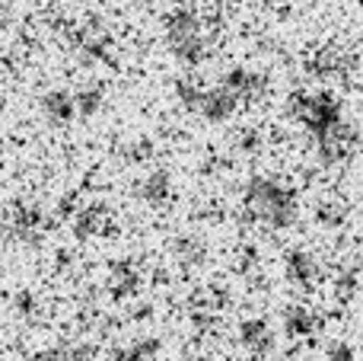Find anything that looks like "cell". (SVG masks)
Returning <instances> with one entry per match:
<instances>
[{
  "mask_svg": "<svg viewBox=\"0 0 363 361\" xmlns=\"http://www.w3.org/2000/svg\"><path fill=\"white\" fill-rule=\"evenodd\" d=\"M220 32H223L220 10L201 13L188 4H179L163 16V45L185 68H198L211 58Z\"/></svg>",
  "mask_w": 363,
  "mask_h": 361,
  "instance_id": "obj_1",
  "label": "cell"
},
{
  "mask_svg": "<svg viewBox=\"0 0 363 361\" xmlns=\"http://www.w3.org/2000/svg\"><path fill=\"white\" fill-rule=\"evenodd\" d=\"M242 215L258 227L281 234V230L294 227L296 215H300V202H296V192L284 179L252 176L242 185Z\"/></svg>",
  "mask_w": 363,
  "mask_h": 361,
  "instance_id": "obj_2",
  "label": "cell"
},
{
  "mask_svg": "<svg viewBox=\"0 0 363 361\" xmlns=\"http://www.w3.org/2000/svg\"><path fill=\"white\" fill-rule=\"evenodd\" d=\"M290 115L309 138H319V134L332 131L338 122H345L341 99L335 93H328V90H303V93H296L290 99Z\"/></svg>",
  "mask_w": 363,
  "mask_h": 361,
  "instance_id": "obj_3",
  "label": "cell"
},
{
  "mask_svg": "<svg viewBox=\"0 0 363 361\" xmlns=\"http://www.w3.org/2000/svg\"><path fill=\"white\" fill-rule=\"evenodd\" d=\"M0 230H4V237H6V240H13V243H35L38 237H42V230H45V211H42V205L29 202V198H23V202H13L10 208L4 211Z\"/></svg>",
  "mask_w": 363,
  "mask_h": 361,
  "instance_id": "obj_4",
  "label": "cell"
},
{
  "mask_svg": "<svg viewBox=\"0 0 363 361\" xmlns=\"http://www.w3.org/2000/svg\"><path fill=\"white\" fill-rule=\"evenodd\" d=\"M306 70L319 80H347L357 70V51L347 45H325L306 58Z\"/></svg>",
  "mask_w": 363,
  "mask_h": 361,
  "instance_id": "obj_5",
  "label": "cell"
},
{
  "mask_svg": "<svg viewBox=\"0 0 363 361\" xmlns=\"http://www.w3.org/2000/svg\"><path fill=\"white\" fill-rule=\"evenodd\" d=\"M239 109H242V102L236 99V93L223 80H217V83H204L194 112L204 122H211V125H226V122H233L239 115Z\"/></svg>",
  "mask_w": 363,
  "mask_h": 361,
  "instance_id": "obj_6",
  "label": "cell"
},
{
  "mask_svg": "<svg viewBox=\"0 0 363 361\" xmlns=\"http://www.w3.org/2000/svg\"><path fill=\"white\" fill-rule=\"evenodd\" d=\"M284 279H287L294 288H300V291H313V288L322 281L319 256H315L313 249H303V247L287 249V253H284Z\"/></svg>",
  "mask_w": 363,
  "mask_h": 361,
  "instance_id": "obj_7",
  "label": "cell"
},
{
  "mask_svg": "<svg viewBox=\"0 0 363 361\" xmlns=\"http://www.w3.org/2000/svg\"><path fill=\"white\" fill-rule=\"evenodd\" d=\"M220 80L226 83V87L236 93V99L245 106H255V102H262L264 96H268V77L262 74V70H252L245 68V64H239V68H230Z\"/></svg>",
  "mask_w": 363,
  "mask_h": 361,
  "instance_id": "obj_8",
  "label": "cell"
},
{
  "mask_svg": "<svg viewBox=\"0 0 363 361\" xmlns=\"http://www.w3.org/2000/svg\"><path fill=\"white\" fill-rule=\"evenodd\" d=\"M74 45L83 51V55L96 58V61H106L108 51H112V32L102 19L86 16L83 23L74 26Z\"/></svg>",
  "mask_w": 363,
  "mask_h": 361,
  "instance_id": "obj_9",
  "label": "cell"
},
{
  "mask_svg": "<svg viewBox=\"0 0 363 361\" xmlns=\"http://www.w3.org/2000/svg\"><path fill=\"white\" fill-rule=\"evenodd\" d=\"M74 211V234L80 240H96V237L112 234V208L102 202H86Z\"/></svg>",
  "mask_w": 363,
  "mask_h": 361,
  "instance_id": "obj_10",
  "label": "cell"
},
{
  "mask_svg": "<svg viewBox=\"0 0 363 361\" xmlns=\"http://www.w3.org/2000/svg\"><path fill=\"white\" fill-rule=\"evenodd\" d=\"M134 195H138V202L147 205V208H166V205L172 202V176H169V170H150L138 183Z\"/></svg>",
  "mask_w": 363,
  "mask_h": 361,
  "instance_id": "obj_11",
  "label": "cell"
},
{
  "mask_svg": "<svg viewBox=\"0 0 363 361\" xmlns=\"http://www.w3.org/2000/svg\"><path fill=\"white\" fill-rule=\"evenodd\" d=\"M70 93H74L77 119H93V115H99L102 109H106V102H108V87H106V80H96V77L83 80L80 87L70 90Z\"/></svg>",
  "mask_w": 363,
  "mask_h": 361,
  "instance_id": "obj_12",
  "label": "cell"
},
{
  "mask_svg": "<svg viewBox=\"0 0 363 361\" xmlns=\"http://www.w3.org/2000/svg\"><path fill=\"white\" fill-rule=\"evenodd\" d=\"M38 109H42L45 122L48 125H70V122L77 119V109H74V93L70 90H48V93H42V99H38Z\"/></svg>",
  "mask_w": 363,
  "mask_h": 361,
  "instance_id": "obj_13",
  "label": "cell"
},
{
  "mask_svg": "<svg viewBox=\"0 0 363 361\" xmlns=\"http://www.w3.org/2000/svg\"><path fill=\"white\" fill-rule=\"evenodd\" d=\"M239 343L249 352H255V355H264L271 349V343H274V330H271V323L264 317H245L239 323Z\"/></svg>",
  "mask_w": 363,
  "mask_h": 361,
  "instance_id": "obj_14",
  "label": "cell"
},
{
  "mask_svg": "<svg viewBox=\"0 0 363 361\" xmlns=\"http://www.w3.org/2000/svg\"><path fill=\"white\" fill-rule=\"evenodd\" d=\"M284 330H287V336H294V339H309V336H315V330H319V317H315L313 307L294 304L284 311Z\"/></svg>",
  "mask_w": 363,
  "mask_h": 361,
  "instance_id": "obj_15",
  "label": "cell"
},
{
  "mask_svg": "<svg viewBox=\"0 0 363 361\" xmlns=\"http://www.w3.org/2000/svg\"><path fill=\"white\" fill-rule=\"evenodd\" d=\"M172 253H176L179 266L194 269L207 259V240L201 234H179L176 243H172Z\"/></svg>",
  "mask_w": 363,
  "mask_h": 361,
  "instance_id": "obj_16",
  "label": "cell"
},
{
  "mask_svg": "<svg viewBox=\"0 0 363 361\" xmlns=\"http://www.w3.org/2000/svg\"><path fill=\"white\" fill-rule=\"evenodd\" d=\"M140 291V269L134 262H115L112 266V294L115 298H131Z\"/></svg>",
  "mask_w": 363,
  "mask_h": 361,
  "instance_id": "obj_17",
  "label": "cell"
},
{
  "mask_svg": "<svg viewBox=\"0 0 363 361\" xmlns=\"http://www.w3.org/2000/svg\"><path fill=\"white\" fill-rule=\"evenodd\" d=\"M201 90H204V83H201L198 77H179L172 93H176V102L182 109L194 112V106H198V99H201Z\"/></svg>",
  "mask_w": 363,
  "mask_h": 361,
  "instance_id": "obj_18",
  "label": "cell"
},
{
  "mask_svg": "<svg viewBox=\"0 0 363 361\" xmlns=\"http://www.w3.org/2000/svg\"><path fill=\"white\" fill-rule=\"evenodd\" d=\"M315 217H319V224H325L328 230H338V227H345V221H347V208L341 202H325L315 208Z\"/></svg>",
  "mask_w": 363,
  "mask_h": 361,
  "instance_id": "obj_19",
  "label": "cell"
},
{
  "mask_svg": "<svg viewBox=\"0 0 363 361\" xmlns=\"http://www.w3.org/2000/svg\"><path fill=\"white\" fill-rule=\"evenodd\" d=\"M125 160L128 163H144V160H150L153 157V141H147V138H138V141H128L125 144Z\"/></svg>",
  "mask_w": 363,
  "mask_h": 361,
  "instance_id": "obj_20",
  "label": "cell"
},
{
  "mask_svg": "<svg viewBox=\"0 0 363 361\" xmlns=\"http://www.w3.org/2000/svg\"><path fill=\"white\" fill-rule=\"evenodd\" d=\"M153 352H157V339H144V343H134L131 349L118 352L115 361H150Z\"/></svg>",
  "mask_w": 363,
  "mask_h": 361,
  "instance_id": "obj_21",
  "label": "cell"
},
{
  "mask_svg": "<svg viewBox=\"0 0 363 361\" xmlns=\"http://www.w3.org/2000/svg\"><path fill=\"white\" fill-rule=\"evenodd\" d=\"M233 147H236L239 153H255L258 147H262V134L252 131V128H242V131L233 138Z\"/></svg>",
  "mask_w": 363,
  "mask_h": 361,
  "instance_id": "obj_22",
  "label": "cell"
},
{
  "mask_svg": "<svg viewBox=\"0 0 363 361\" xmlns=\"http://www.w3.org/2000/svg\"><path fill=\"white\" fill-rule=\"evenodd\" d=\"M328 361H354V352H351V345H347V343H338V345H332V349H328Z\"/></svg>",
  "mask_w": 363,
  "mask_h": 361,
  "instance_id": "obj_23",
  "label": "cell"
},
{
  "mask_svg": "<svg viewBox=\"0 0 363 361\" xmlns=\"http://www.w3.org/2000/svg\"><path fill=\"white\" fill-rule=\"evenodd\" d=\"M16 307H19V313H35V294H32V291H19L16 294Z\"/></svg>",
  "mask_w": 363,
  "mask_h": 361,
  "instance_id": "obj_24",
  "label": "cell"
}]
</instances>
